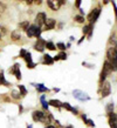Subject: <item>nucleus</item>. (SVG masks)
Wrapping results in <instances>:
<instances>
[{"label": "nucleus", "mask_w": 117, "mask_h": 128, "mask_svg": "<svg viewBox=\"0 0 117 128\" xmlns=\"http://www.w3.org/2000/svg\"><path fill=\"white\" fill-rule=\"evenodd\" d=\"M111 92V86L109 81H104L101 85V95L102 98H107Z\"/></svg>", "instance_id": "1"}, {"label": "nucleus", "mask_w": 117, "mask_h": 128, "mask_svg": "<svg viewBox=\"0 0 117 128\" xmlns=\"http://www.w3.org/2000/svg\"><path fill=\"white\" fill-rule=\"evenodd\" d=\"M40 34H41V28L39 26H29L27 30V35L28 36H36V38H40Z\"/></svg>", "instance_id": "2"}, {"label": "nucleus", "mask_w": 117, "mask_h": 128, "mask_svg": "<svg viewBox=\"0 0 117 128\" xmlns=\"http://www.w3.org/2000/svg\"><path fill=\"white\" fill-rule=\"evenodd\" d=\"M73 94H74V96L76 98V99H78V100H81V101L89 100V95L87 93H84V92L80 90V89H75L74 92H73Z\"/></svg>", "instance_id": "3"}, {"label": "nucleus", "mask_w": 117, "mask_h": 128, "mask_svg": "<svg viewBox=\"0 0 117 128\" xmlns=\"http://www.w3.org/2000/svg\"><path fill=\"white\" fill-rule=\"evenodd\" d=\"M100 13H101V10L100 8H95L94 11H91L90 12V14L88 16V20H89L90 22L93 24V22H95L96 20L98 19V16H100Z\"/></svg>", "instance_id": "4"}, {"label": "nucleus", "mask_w": 117, "mask_h": 128, "mask_svg": "<svg viewBox=\"0 0 117 128\" xmlns=\"http://www.w3.org/2000/svg\"><path fill=\"white\" fill-rule=\"evenodd\" d=\"M33 120L34 121H47V115L41 110H35L33 113Z\"/></svg>", "instance_id": "5"}, {"label": "nucleus", "mask_w": 117, "mask_h": 128, "mask_svg": "<svg viewBox=\"0 0 117 128\" xmlns=\"http://www.w3.org/2000/svg\"><path fill=\"white\" fill-rule=\"evenodd\" d=\"M46 20H47L46 13L40 12V13H38V16H36V19H35V21H36V24H38V26H41V25H43V24L46 22Z\"/></svg>", "instance_id": "6"}, {"label": "nucleus", "mask_w": 117, "mask_h": 128, "mask_svg": "<svg viewBox=\"0 0 117 128\" xmlns=\"http://www.w3.org/2000/svg\"><path fill=\"white\" fill-rule=\"evenodd\" d=\"M109 115V124L111 128H117V114L115 113H110Z\"/></svg>", "instance_id": "7"}, {"label": "nucleus", "mask_w": 117, "mask_h": 128, "mask_svg": "<svg viewBox=\"0 0 117 128\" xmlns=\"http://www.w3.org/2000/svg\"><path fill=\"white\" fill-rule=\"evenodd\" d=\"M45 47H46V41L39 38V39H38V42L35 44V46H34L35 50H38V52H43V50H45Z\"/></svg>", "instance_id": "8"}, {"label": "nucleus", "mask_w": 117, "mask_h": 128, "mask_svg": "<svg viewBox=\"0 0 117 128\" xmlns=\"http://www.w3.org/2000/svg\"><path fill=\"white\" fill-rule=\"evenodd\" d=\"M47 5L51 7V10H53V11H58V8H60V1H58V0H48L47 1Z\"/></svg>", "instance_id": "9"}, {"label": "nucleus", "mask_w": 117, "mask_h": 128, "mask_svg": "<svg viewBox=\"0 0 117 128\" xmlns=\"http://www.w3.org/2000/svg\"><path fill=\"white\" fill-rule=\"evenodd\" d=\"M55 27V20L53 18H49V19L46 20L45 22V30L46 31H49V30H53Z\"/></svg>", "instance_id": "10"}, {"label": "nucleus", "mask_w": 117, "mask_h": 128, "mask_svg": "<svg viewBox=\"0 0 117 128\" xmlns=\"http://www.w3.org/2000/svg\"><path fill=\"white\" fill-rule=\"evenodd\" d=\"M11 38L13 41H16V40H20V38H21V34H20L19 31H13L11 34Z\"/></svg>", "instance_id": "11"}, {"label": "nucleus", "mask_w": 117, "mask_h": 128, "mask_svg": "<svg viewBox=\"0 0 117 128\" xmlns=\"http://www.w3.org/2000/svg\"><path fill=\"white\" fill-rule=\"evenodd\" d=\"M53 59L51 58V55H48V54H46V55H43V62L45 64H48V65H52L53 64Z\"/></svg>", "instance_id": "12"}, {"label": "nucleus", "mask_w": 117, "mask_h": 128, "mask_svg": "<svg viewBox=\"0 0 117 128\" xmlns=\"http://www.w3.org/2000/svg\"><path fill=\"white\" fill-rule=\"evenodd\" d=\"M48 105H52V106H54V107H61L62 104H61L58 100H51L48 102Z\"/></svg>", "instance_id": "13"}, {"label": "nucleus", "mask_w": 117, "mask_h": 128, "mask_svg": "<svg viewBox=\"0 0 117 128\" xmlns=\"http://www.w3.org/2000/svg\"><path fill=\"white\" fill-rule=\"evenodd\" d=\"M62 106H63V107H64V108H67V109H68V110H71V112L74 113V114H76V113H77V110H76V109H75V108H73V107H71V106H70L69 104H67V102H66V104H63Z\"/></svg>", "instance_id": "14"}, {"label": "nucleus", "mask_w": 117, "mask_h": 128, "mask_svg": "<svg viewBox=\"0 0 117 128\" xmlns=\"http://www.w3.org/2000/svg\"><path fill=\"white\" fill-rule=\"evenodd\" d=\"M20 27L22 28V30H25V31H27L28 27H29V22L28 21H23V22L20 24Z\"/></svg>", "instance_id": "15"}, {"label": "nucleus", "mask_w": 117, "mask_h": 128, "mask_svg": "<svg viewBox=\"0 0 117 128\" xmlns=\"http://www.w3.org/2000/svg\"><path fill=\"white\" fill-rule=\"evenodd\" d=\"M113 110H114V104L113 102H110V104L107 105V113L110 114V113H113Z\"/></svg>", "instance_id": "16"}, {"label": "nucleus", "mask_w": 117, "mask_h": 128, "mask_svg": "<svg viewBox=\"0 0 117 128\" xmlns=\"http://www.w3.org/2000/svg\"><path fill=\"white\" fill-rule=\"evenodd\" d=\"M75 21L78 24H82V22H84V18L82 16H75Z\"/></svg>", "instance_id": "17"}, {"label": "nucleus", "mask_w": 117, "mask_h": 128, "mask_svg": "<svg viewBox=\"0 0 117 128\" xmlns=\"http://www.w3.org/2000/svg\"><path fill=\"white\" fill-rule=\"evenodd\" d=\"M19 89H20V94H21V95H26V94H27V90H26V88H25L22 85L19 86Z\"/></svg>", "instance_id": "18"}, {"label": "nucleus", "mask_w": 117, "mask_h": 128, "mask_svg": "<svg viewBox=\"0 0 117 128\" xmlns=\"http://www.w3.org/2000/svg\"><path fill=\"white\" fill-rule=\"evenodd\" d=\"M46 47L48 48V50H55V45L53 42H46Z\"/></svg>", "instance_id": "19"}, {"label": "nucleus", "mask_w": 117, "mask_h": 128, "mask_svg": "<svg viewBox=\"0 0 117 128\" xmlns=\"http://www.w3.org/2000/svg\"><path fill=\"white\" fill-rule=\"evenodd\" d=\"M19 94L20 93H18L16 90H13V92H12V98H13V99H19V98H20Z\"/></svg>", "instance_id": "20"}, {"label": "nucleus", "mask_w": 117, "mask_h": 128, "mask_svg": "<svg viewBox=\"0 0 117 128\" xmlns=\"http://www.w3.org/2000/svg\"><path fill=\"white\" fill-rule=\"evenodd\" d=\"M58 60H60V59H61V60H66L67 59V55H66V53H60V54L58 55Z\"/></svg>", "instance_id": "21"}, {"label": "nucleus", "mask_w": 117, "mask_h": 128, "mask_svg": "<svg viewBox=\"0 0 117 128\" xmlns=\"http://www.w3.org/2000/svg\"><path fill=\"white\" fill-rule=\"evenodd\" d=\"M56 46H58V48H60L61 50H66V48H67L66 45H64V44H62V42H58Z\"/></svg>", "instance_id": "22"}, {"label": "nucleus", "mask_w": 117, "mask_h": 128, "mask_svg": "<svg viewBox=\"0 0 117 128\" xmlns=\"http://www.w3.org/2000/svg\"><path fill=\"white\" fill-rule=\"evenodd\" d=\"M36 87H38V90H39V92H45V90H48V89H47L46 87H43L42 85H38Z\"/></svg>", "instance_id": "23"}, {"label": "nucleus", "mask_w": 117, "mask_h": 128, "mask_svg": "<svg viewBox=\"0 0 117 128\" xmlns=\"http://www.w3.org/2000/svg\"><path fill=\"white\" fill-rule=\"evenodd\" d=\"M41 101H42V105H43V107H45V108H48V106H49V105H48V104H47L46 101H45V96H42V98H41Z\"/></svg>", "instance_id": "24"}, {"label": "nucleus", "mask_w": 117, "mask_h": 128, "mask_svg": "<svg viewBox=\"0 0 117 128\" xmlns=\"http://www.w3.org/2000/svg\"><path fill=\"white\" fill-rule=\"evenodd\" d=\"M26 54H27V52H26L25 50H22L21 52H20V55H21L22 58H25V56H26Z\"/></svg>", "instance_id": "25"}, {"label": "nucleus", "mask_w": 117, "mask_h": 128, "mask_svg": "<svg viewBox=\"0 0 117 128\" xmlns=\"http://www.w3.org/2000/svg\"><path fill=\"white\" fill-rule=\"evenodd\" d=\"M5 8H6V6H5V5L2 4V2H0V11L4 12V11H5Z\"/></svg>", "instance_id": "26"}, {"label": "nucleus", "mask_w": 117, "mask_h": 128, "mask_svg": "<svg viewBox=\"0 0 117 128\" xmlns=\"http://www.w3.org/2000/svg\"><path fill=\"white\" fill-rule=\"evenodd\" d=\"M113 6H114V8H115V16H116V18H117V6L115 2H113Z\"/></svg>", "instance_id": "27"}, {"label": "nucleus", "mask_w": 117, "mask_h": 128, "mask_svg": "<svg viewBox=\"0 0 117 128\" xmlns=\"http://www.w3.org/2000/svg\"><path fill=\"white\" fill-rule=\"evenodd\" d=\"M80 5H81V1H76V6L77 7H80Z\"/></svg>", "instance_id": "28"}, {"label": "nucleus", "mask_w": 117, "mask_h": 128, "mask_svg": "<svg viewBox=\"0 0 117 128\" xmlns=\"http://www.w3.org/2000/svg\"><path fill=\"white\" fill-rule=\"evenodd\" d=\"M46 128H56V127H54V126H47Z\"/></svg>", "instance_id": "29"}, {"label": "nucleus", "mask_w": 117, "mask_h": 128, "mask_svg": "<svg viewBox=\"0 0 117 128\" xmlns=\"http://www.w3.org/2000/svg\"><path fill=\"white\" fill-rule=\"evenodd\" d=\"M66 128H73V127H71V126H68V127H66Z\"/></svg>", "instance_id": "30"}]
</instances>
